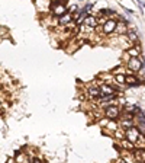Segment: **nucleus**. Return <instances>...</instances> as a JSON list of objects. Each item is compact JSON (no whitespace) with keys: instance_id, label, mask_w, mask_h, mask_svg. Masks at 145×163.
I'll return each mask as SVG.
<instances>
[{"instance_id":"obj_10","label":"nucleus","mask_w":145,"mask_h":163,"mask_svg":"<svg viewBox=\"0 0 145 163\" xmlns=\"http://www.w3.org/2000/svg\"><path fill=\"white\" fill-rule=\"evenodd\" d=\"M71 20H74V18H72V13H70V12H65L62 16H60V18H57V23L62 28V26H65L67 23H70Z\"/></svg>"},{"instance_id":"obj_21","label":"nucleus","mask_w":145,"mask_h":163,"mask_svg":"<svg viewBox=\"0 0 145 163\" xmlns=\"http://www.w3.org/2000/svg\"><path fill=\"white\" fill-rule=\"evenodd\" d=\"M54 1H58V3H65V4H67V1H68V0H54Z\"/></svg>"},{"instance_id":"obj_6","label":"nucleus","mask_w":145,"mask_h":163,"mask_svg":"<svg viewBox=\"0 0 145 163\" xmlns=\"http://www.w3.org/2000/svg\"><path fill=\"white\" fill-rule=\"evenodd\" d=\"M141 135V133H139V130L136 128V125H134V127L128 128L126 130V138L129 143H132V144L135 146V143H136V140H138V137Z\"/></svg>"},{"instance_id":"obj_17","label":"nucleus","mask_w":145,"mask_h":163,"mask_svg":"<svg viewBox=\"0 0 145 163\" xmlns=\"http://www.w3.org/2000/svg\"><path fill=\"white\" fill-rule=\"evenodd\" d=\"M113 15H115V10H112V9H109V7L100 9V10L97 12V16H108V18H110V16H113Z\"/></svg>"},{"instance_id":"obj_16","label":"nucleus","mask_w":145,"mask_h":163,"mask_svg":"<svg viewBox=\"0 0 145 163\" xmlns=\"http://www.w3.org/2000/svg\"><path fill=\"white\" fill-rule=\"evenodd\" d=\"M125 73H121V74H115L113 77H115V83L118 85V86H121V88H123V86H126L125 85Z\"/></svg>"},{"instance_id":"obj_15","label":"nucleus","mask_w":145,"mask_h":163,"mask_svg":"<svg viewBox=\"0 0 145 163\" xmlns=\"http://www.w3.org/2000/svg\"><path fill=\"white\" fill-rule=\"evenodd\" d=\"M115 32L119 34V35H126V32H128L126 23H125V22H118V26H116Z\"/></svg>"},{"instance_id":"obj_13","label":"nucleus","mask_w":145,"mask_h":163,"mask_svg":"<svg viewBox=\"0 0 145 163\" xmlns=\"http://www.w3.org/2000/svg\"><path fill=\"white\" fill-rule=\"evenodd\" d=\"M113 137L116 138V140H119V141H122V140H125V137H126V130L125 128H122L119 125L118 130H115L113 131Z\"/></svg>"},{"instance_id":"obj_4","label":"nucleus","mask_w":145,"mask_h":163,"mask_svg":"<svg viewBox=\"0 0 145 163\" xmlns=\"http://www.w3.org/2000/svg\"><path fill=\"white\" fill-rule=\"evenodd\" d=\"M100 26H102V31H103L105 35L115 34V29H116V26H118V20L115 18H108V20H106L103 25H100Z\"/></svg>"},{"instance_id":"obj_11","label":"nucleus","mask_w":145,"mask_h":163,"mask_svg":"<svg viewBox=\"0 0 145 163\" xmlns=\"http://www.w3.org/2000/svg\"><path fill=\"white\" fill-rule=\"evenodd\" d=\"M83 23L87 25V26H90V28H93V29H96L97 25H99L97 16H94V15H87V16L84 18V20H83Z\"/></svg>"},{"instance_id":"obj_2","label":"nucleus","mask_w":145,"mask_h":163,"mask_svg":"<svg viewBox=\"0 0 145 163\" xmlns=\"http://www.w3.org/2000/svg\"><path fill=\"white\" fill-rule=\"evenodd\" d=\"M121 114H122V108L118 104H112L103 108V115L109 120H119Z\"/></svg>"},{"instance_id":"obj_5","label":"nucleus","mask_w":145,"mask_h":163,"mask_svg":"<svg viewBox=\"0 0 145 163\" xmlns=\"http://www.w3.org/2000/svg\"><path fill=\"white\" fill-rule=\"evenodd\" d=\"M125 85L128 88H136V86L142 85V80L138 79V76L135 73H128L125 76Z\"/></svg>"},{"instance_id":"obj_7","label":"nucleus","mask_w":145,"mask_h":163,"mask_svg":"<svg viewBox=\"0 0 145 163\" xmlns=\"http://www.w3.org/2000/svg\"><path fill=\"white\" fill-rule=\"evenodd\" d=\"M100 88H99V85H90L89 88H87V98L89 99H93V101H97L99 98H100Z\"/></svg>"},{"instance_id":"obj_9","label":"nucleus","mask_w":145,"mask_h":163,"mask_svg":"<svg viewBox=\"0 0 145 163\" xmlns=\"http://www.w3.org/2000/svg\"><path fill=\"white\" fill-rule=\"evenodd\" d=\"M126 55H129V57H139V55H142L141 45L139 44H131V47L126 50Z\"/></svg>"},{"instance_id":"obj_18","label":"nucleus","mask_w":145,"mask_h":163,"mask_svg":"<svg viewBox=\"0 0 145 163\" xmlns=\"http://www.w3.org/2000/svg\"><path fill=\"white\" fill-rule=\"evenodd\" d=\"M121 73H125V69L121 67V66H119V67H115V69L112 70V74H113V76H115V74H121Z\"/></svg>"},{"instance_id":"obj_19","label":"nucleus","mask_w":145,"mask_h":163,"mask_svg":"<svg viewBox=\"0 0 145 163\" xmlns=\"http://www.w3.org/2000/svg\"><path fill=\"white\" fill-rule=\"evenodd\" d=\"M44 159L42 157H34V159H31V162H34V163H39V162H42Z\"/></svg>"},{"instance_id":"obj_20","label":"nucleus","mask_w":145,"mask_h":163,"mask_svg":"<svg viewBox=\"0 0 145 163\" xmlns=\"http://www.w3.org/2000/svg\"><path fill=\"white\" fill-rule=\"evenodd\" d=\"M122 9H123L126 13H129V15H132V13H134V10H132V9H128V7H125V6H122Z\"/></svg>"},{"instance_id":"obj_3","label":"nucleus","mask_w":145,"mask_h":163,"mask_svg":"<svg viewBox=\"0 0 145 163\" xmlns=\"http://www.w3.org/2000/svg\"><path fill=\"white\" fill-rule=\"evenodd\" d=\"M65 12H68V9H67V4H65V3H58V1H54V3L51 4V13H52V16H54V18H60V16H62Z\"/></svg>"},{"instance_id":"obj_12","label":"nucleus","mask_w":145,"mask_h":163,"mask_svg":"<svg viewBox=\"0 0 145 163\" xmlns=\"http://www.w3.org/2000/svg\"><path fill=\"white\" fill-rule=\"evenodd\" d=\"M126 36H128V41H129V44H138L139 42V36H138V32L134 29H128L126 32Z\"/></svg>"},{"instance_id":"obj_14","label":"nucleus","mask_w":145,"mask_h":163,"mask_svg":"<svg viewBox=\"0 0 145 163\" xmlns=\"http://www.w3.org/2000/svg\"><path fill=\"white\" fill-rule=\"evenodd\" d=\"M119 121V125L122 128H125V130H128V128L134 127L135 125V120H128V118H119L118 120Z\"/></svg>"},{"instance_id":"obj_8","label":"nucleus","mask_w":145,"mask_h":163,"mask_svg":"<svg viewBox=\"0 0 145 163\" xmlns=\"http://www.w3.org/2000/svg\"><path fill=\"white\" fill-rule=\"evenodd\" d=\"M132 154L135 157V162H145V147H134Z\"/></svg>"},{"instance_id":"obj_1","label":"nucleus","mask_w":145,"mask_h":163,"mask_svg":"<svg viewBox=\"0 0 145 163\" xmlns=\"http://www.w3.org/2000/svg\"><path fill=\"white\" fill-rule=\"evenodd\" d=\"M126 67L129 73H139L142 69H144V60H142V55L139 57H129L126 63Z\"/></svg>"}]
</instances>
